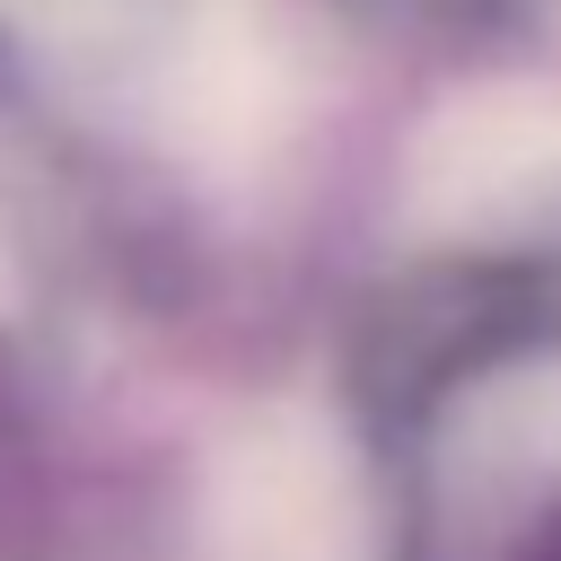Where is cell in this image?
<instances>
[{"label":"cell","instance_id":"6da1fadb","mask_svg":"<svg viewBox=\"0 0 561 561\" xmlns=\"http://www.w3.org/2000/svg\"><path fill=\"white\" fill-rule=\"evenodd\" d=\"M202 561H368L351 447L298 412H245L202 465Z\"/></svg>","mask_w":561,"mask_h":561},{"label":"cell","instance_id":"7a4b0ae2","mask_svg":"<svg viewBox=\"0 0 561 561\" xmlns=\"http://www.w3.org/2000/svg\"><path fill=\"white\" fill-rule=\"evenodd\" d=\"M403 210L430 237H508L561 210V96L500 79L447 96L403 167Z\"/></svg>","mask_w":561,"mask_h":561},{"label":"cell","instance_id":"3957f363","mask_svg":"<svg viewBox=\"0 0 561 561\" xmlns=\"http://www.w3.org/2000/svg\"><path fill=\"white\" fill-rule=\"evenodd\" d=\"M280 114H289V61L272 26L254 9H210L167 61V88H158L167 140L193 167H245L272 149Z\"/></svg>","mask_w":561,"mask_h":561}]
</instances>
